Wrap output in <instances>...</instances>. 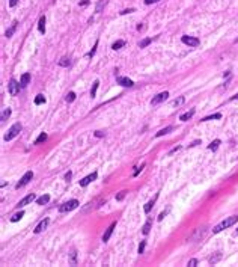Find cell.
Wrapping results in <instances>:
<instances>
[{"instance_id":"1","label":"cell","mask_w":238,"mask_h":267,"mask_svg":"<svg viewBox=\"0 0 238 267\" xmlns=\"http://www.w3.org/2000/svg\"><path fill=\"white\" fill-rule=\"evenodd\" d=\"M237 222H238V216H231V217L225 219L223 222H220L218 225H216V226L213 228V233L217 234V233H220V231H223V229H226V228H229V226L235 225Z\"/></svg>"},{"instance_id":"2","label":"cell","mask_w":238,"mask_h":267,"mask_svg":"<svg viewBox=\"0 0 238 267\" xmlns=\"http://www.w3.org/2000/svg\"><path fill=\"white\" fill-rule=\"evenodd\" d=\"M21 128H23V127H21V124H20V122H15L14 125H12L9 130H8V133L5 135V137H3V139H5L6 142H8V140H12V139H14V137H15V136L21 131Z\"/></svg>"},{"instance_id":"3","label":"cell","mask_w":238,"mask_h":267,"mask_svg":"<svg viewBox=\"0 0 238 267\" xmlns=\"http://www.w3.org/2000/svg\"><path fill=\"white\" fill-rule=\"evenodd\" d=\"M101 204H105V199L104 198H96V199H94L91 202H87L86 205L83 207V213H87V211H91V210L98 208V207H101Z\"/></svg>"},{"instance_id":"4","label":"cell","mask_w":238,"mask_h":267,"mask_svg":"<svg viewBox=\"0 0 238 267\" xmlns=\"http://www.w3.org/2000/svg\"><path fill=\"white\" fill-rule=\"evenodd\" d=\"M77 205H78V201H77V199H71V201H68V202L62 204V205L59 207V211H60V213H66V211H71V210L77 208Z\"/></svg>"},{"instance_id":"5","label":"cell","mask_w":238,"mask_h":267,"mask_svg":"<svg viewBox=\"0 0 238 267\" xmlns=\"http://www.w3.org/2000/svg\"><path fill=\"white\" fill-rule=\"evenodd\" d=\"M32 178H33V172H32V171H27V172H26V174L23 175L21 180H20L18 183H17L15 189H20V187H23V186H26V184H27V183L32 180Z\"/></svg>"},{"instance_id":"6","label":"cell","mask_w":238,"mask_h":267,"mask_svg":"<svg viewBox=\"0 0 238 267\" xmlns=\"http://www.w3.org/2000/svg\"><path fill=\"white\" fill-rule=\"evenodd\" d=\"M20 88H21V86H20V83L17 82L15 78H11V80H9V85H8V91H9V94H11V95H15L17 92L20 91Z\"/></svg>"},{"instance_id":"7","label":"cell","mask_w":238,"mask_h":267,"mask_svg":"<svg viewBox=\"0 0 238 267\" xmlns=\"http://www.w3.org/2000/svg\"><path fill=\"white\" fill-rule=\"evenodd\" d=\"M181 41L184 44H187V46H190V47H198L199 46V39L193 38V36H188V35H184V36L181 38Z\"/></svg>"},{"instance_id":"8","label":"cell","mask_w":238,"mask_h":267,"mask_svg":"<svg viewBox=\"0 0 238 267\" xmlns=\"http://www.w3.org/2000/svg\"><path fill=\"white\" fill-rule=\"evenodd\" d=\"M167 97H169V92H160L158 95H155L154 98H152V101H151V104L152 106H157V104H160V103H163L164 100H167Z\"/></svg>"},{"instance_id":"9","label":"cell","mask_w":238,"mask_h":267,"mask_svg":"<svg viewBox=\"0 0 238 267\" xmlns=\"http://www.w3.org/2000/svg\"><path fill=\"white\" fill-rule=\"evenodd\" d=\"M96 175H98L96 172H92V174H89L87 177H84L83 180H80V186H83V187H84V186H87L89 183H92L94 180H96Z\"/></svg>"},{"instance_id":"10","label":"cell","mask_w":238,"mask_h":267,"mask_svg":"<svg viewBox=\"0 0 238 267\" xmlns=\"http://www.w3.org/2000/svg\"><path fill=\"white\" fill-rule=\"evenodd\" d=\"M116 82L121 85V86H127V88H131L134 83H133V80H130L128 77H116Z\"/></svg>"},{"instance_id":"11","label":"cell","mask_w":238,"mask_h":267,"mask_svg":"<svg viewBox=\"0 0 238 267\" xmlns=\"http://www.w3.org/2000/svg\"><path fill=\"white\" fill-rule=\"evenodd\" d=\"M114 226H116V222H113V224H112L107 229H105V233H104V235H103V242H104V243L109 242V238H110V235H112V233H113Z\"/></svg>"},{"instance_id":"12","label":"cell","mask_w":238,"mask_h":267,"mask_svg":"<svg viewBox=\"0 0 238 267\" xmlns=\"http://www.w3.org/2000/svg\"><path fill=\"white\" fill-rule=\"evenodd\" d=\"M48 222H50V219H47V217H45V219H44L42 222H39V224H38V226H36V228H35V234H39V233H42V231H44V229H45V228H47V225H48Z\"/></svg>"},{"instance_id":"13","label":"cell","mask_w":238,"mask_h":267,"mask_svg":"<svg viewBox=\"0 0 238 267\" xmlns=\"http://www.w3.org/2000/svg\"><path fill=\"white\" fill-rule=\"evenodd\" d=\"M33 199H35V195H33V193H30V195H27L26 198H23V199L18 202V205H17V207L20 208V207H23V205H27V204H30Z\"/></svg>"},{"instance_id":"14","label":"cell","mask_w":238,"mask_h":267,"mask_svg":"<svg viewBox=\"0 0 238 267\" xmlns=\"http://www.w3.org/2000/svg\"><path fill=\"white\" fill-rule=\"evenodd\" d=\"M29 82H30V74H29V73H24V74L21 76V80H20V86H21V88H26Z\"/></svg>"},{"instance_id":"15","label":"cell","mask_w":238,"mask_h":267,"mask_svg":"<svg viewBox=\"0 0 238 267\" xmlns=\"http://www.w3.org/2000/svg\"><path fill=\"white\" fill-rule=\"evenodd\" d=\"M38 29H39V32L41 33H45V17H41L39 18V23H38Z\"/></svg>"},{"instance_id":"16","label":"cell","mask_w":238,"mask_h":267,"mask_svg":"<svg viewBox=\"0 0 238 267\" xmlns=\"http://www.w3.org/2000/svg\"><path fill=\"white\" fill-rule=\"evenodd\" d=\"M109 3V0H100L98 3H96V6H95V12H101L103 11V8Z\"/></svg>"},{"instance_id":"17","label":"cell","mask_w":238,"mask_h":267,"mask_svg":"<svg viewBox=\"0 0 238 267\" xmlns=\"http://www.w3.org/2000/svg\"><path fill=\"white\" fill-rule=\"evenodd\" d=\"M205 231H207V226H202V228H199V229L196 231V233H195V235H193L191 238H193V240H196V238H200L202 235L205 234Z\"/></svg>"},{"instance_id":"18","label":"cell","mask_w":238,"mask_h":267,"mask_svg":"<svg viewBox=\"0 0 238 267\" xmlns=\"http://www.w3.org/2000/svg\"><path fill=\"white\" fill-rule=\"evenodd\" d=\"M9 116H11V109H9V107H8V109H3V112H2V116H0V121H2V122H5V121H6L8 118H9Z\"/></svg>"},{"instance_id":"19","label":"cell","mask_w":238,"mask_h":267,"mask_svg":"<svg viewBox=\"0 0 238 267\" xmlns=\"http://www.w3.org/2000/svg\"><path fill=\"white\" fill-rule=\"evenodd\" d=\"M172 130H173V127H172V125H169V127H166V128L160 130V131H158V133H157V135H155V136H157V137H161V136L167 135V133H170Z\"/></svg>"},{"instance_id":"20","label":"cell","mask_w":238,"mask_h":267,"mask_svg":"<svg viewBox=\"0 0 238 267\" xmlns=\"http://www.w3.org/2000/svg\"><path fill=\"white\" fill-rule=\"evenodd\" d=\"M48 201H50V196H48V195H42L41 198L36 199V204H38V205H44V204H47Z\"/></svg>"},{"instance_id":"21","label":"cell","mask_w":238,"mask_h":267,"mask_svg":"<svg viewBox=\"0 0 238 267\" xmlns=\"http://www.w3.org/2000/svg\"><path fill=\"white\" fill-rule=\"evenodd\" d=\"M195 112H196L195 109H191L190 112H187V113L181 115V116H179V119H181V121H187V119H190V118L193 116V115H195Z\"/></svg>"},{"instance_id":"22","label":"cell","mask_w":238,"mask_h":267,"mask_svg":"<svg viewBox=\"0 0 238 267\" xmlns=\"http://www.w3.org/2000/svg\"><path fill=\"white\" fill-rule=\"evenodd\" d=\"M151 42H152V38H145V39H142V41L139 42V47H140V48H145V47H148Z\"/></svg>"},{"instance_id":"23","label":"cell","mask_w":238,"mask_h":267,"mask_svg":"<svg viewBox=\"0 0 238 267\" xmlns=\"http://www.w3.org/2000/svg\"><path fill=\"white\" fill-rule=\"evenodd\" d=\"M222 144V142H220V139H216L214 142H211V144L208 145V149H211V151H216L217 148H218V145Z\"/></svg>"},{"instance_id":"24","label":"cell","mask_w":238,"mask_h":267,"mask_svg":"<svg viewBox=\"0 0 238 267\" xmlns=\"http://www.w3.org/2000/svg\"><path fill=\"white\" fill-rule=\"evenodd\" d=\"M155 199H157V196H155V198H154L152 201H149V202L146 204V205L143 207V211L146 213V214H148V213H149V211H151V208H152V205H154V202H155Z\"/></svg>"},{"instance_id":"25","label":"cell","mask_w":238,"mask_h":267,"mask_svg":"<svg viewBox=\"0 0 238 267\" xmlns=\"http://www.w3.org/2000/svg\"><path fill=\"white\" fill-rule=\"evenodd\" d=\"M42 103H45V97H44L42 94H39V95L35 97V104H36V106H39Z\"/></svg>"},{"instance_id":"26","label":"cell","mask_w":238,"mask_h":267,"mask_svg":"<svg viewBox=\"0 0 238 267\" xmlns=\"http://www.w3.org/2000/svg\"><path fill=\"white\" fill-rule=\"evenodd\" d=\"M151 225H152V219H148V222L145 224V226H143V234H148L149 233V229H151Z\"/></svg>"},{"instance_id":"27","label":"cell","mask_w":238,"mask_h":267,"mask_svg":"<svg viewBox=\"0 0 238 267\" xmlns=\"http://www.w3.org/2000/svg\"><path fill=\"white\" fill-rule=\"evenodd\" d=\"M220 258H222V254H220V252H216V255H213V256L209 258V263H211V264H216V263L220 260Z\"/></svg>"},{"instance_id":"28","label":"cell","mask_w":238,"mask_h":267,"mask_svg":"<svg viewBox=\"0 0 238 267\" xmlns=\"http://www.w3.org/2000/svg\"><path fill=\"white\" fill-rule=\"evenodd\" d=\"M124 46H125V41H116V42H113L112 48L113 50H119L121 47H124Z\"/></svg>"},{"instance_id":"29","label":"cell","mask_w":238,"mask_h":267,"mask_svg":"<svg viewBox=\"0 0 238 267\" xmlns=\"http://www.w3.org/2000/svg\"><path fill=\"white\" fill-rule=\"evenodd\" d=\"M45 139H47V135H45V133H41V135L38 136V139L35 140V145H39V144H42V142L45 140Z\"/></svg>"},{"instance_id":"30","label":"cell","mask_w":238,"mask_h":267,"mask_svg":"<svg viewBox=\"0 0 238 267\" xmlns=\"http://www.w3.org/2000/svg\"><path fill=\"white\" fill-rule=\"evenodd\" d=\"M15 29H17V23H14V24L11 26V27L6 30V36H8V38H9V36H12V35H14V32H15Z\"/></svg>"},{"instance_id":"31","label":"cell","mask_w":238,"mask_h":267,"mask_svg":"<svg viewBox=\"0 0 238 267\" xmlns=\"http://www.w3.org/2000/svg\"><path fill=\"white\" fill-rule=\"evenodd\" d=\"M98 86H100V82L96 80V82L94 83V86H92V89H91V97H92V98L96 95V89H98Z\"/></svg>"},{"instance_id":"32","label":"cell","mask_w":238,"mask_h":267,"mask_svg":"<svg viewBox=\"0 0 238 267\" xmlns=\"http://www.w3.org/2000/svg\"><path fill=\"white\" fill-rule=\"evenodd\" d=\"M24 216V211H20V213H17V214H14L12 217H11V222H18L21 217Z\"/></svg>"},{"instance_id":"33","label":"cell","mask_w":238,"mask_h":267,"mask_svg":"<svg viewBox=\"0 0 238 267\" xmlns=\"http://www.w3.org/2000/svg\"><path fill=\"white\" fill-rule=\"evenodd\" d=\"M220 118H222V115H220V113H214V115H209V116L204 118L202 121H211V119H220Z\"/></svg>"},{"instance_id":"34","label":"cell","mask_w":238,"mask_h":267,"mask_svg":"<svg viewBox=\"0 0 238 267\" xmlns=\"http://www.w3.org/2000/svg\"><path fill=\"white\" fill-rule=\"evenodd\" d=\"M59 65H60V67H69V65H71V60L66 59V57H64V59L59 60Z\"/></svg>"},{"instance_id":"35","label":"cell","mask_w":238,"mask_h":267,"mask_svg":"<svg viewBox=\"0 0 238 267\" xmlns=\"http://www.w3.org/2000/svg\"><path fill=\"white\" fill-rule=\"evenodd\" d=\"M75 100V94L74 92H69L68 95H66V103H73Z\"/></svg>"},{"instance_id":"36","label":"cell","mask_w":238,"mask_h":267,"mask_svg":"<svg viewBox=\"0 0 238 267\" xmlns=\"http://www.w3.org/2000/svg\"><path fill=\"white\" fill-rule=\"evenodd\" d=\"M125 195H127V192H125V190L119 192V193H118V196H116V201H122V199L125 198Z\"/></svg>"},{"instance_id":"37","label":"cell","mask_w":238,"mask_h":267,"mask_svg":"<svg viewBox=\"0 0 238 267\" xmlns=\"http://www.w3.org/2000/svg\"><path fill=\"white\" fill-rule=\"evenodd\" d=\"M145 246H146V242H145V240H143V242H140V245H139V254H143Z\"/></svg>"},{"instance_id":"38","label":"cell","mask_w":238,"mask_h":267,"mask_svg":"<svg viewBox=\"0 0 238 267\" xmlns=\"http://www.w3.org/2000/svg\"><path fill=\"white\" fill-rule=\"evenodd\" d=\"M143 167H145V163H142V165H140V166H139V167H136V171H134V174H133V177H137V175H139V174H140V171H142V169H143Z\"/></svg>"},{"instance_id":"39","label":"cell","mask_w":238,"mask_h":267,"mask_svg":"<svg viewBox=\"0 0 238 267\" xmlns=\"http://www.w3.org/2000/svg\"><path fill=\"white\" fill-rule=\"evenodd\" d=\"M75 256H77V252H75V251H73V252H71V264H73V266H75V264H77Z\"/></svg>"},{"instance_id":"40","label":"cell","mask_w":238,"mask_h":267,"mask_svg":"<svg viewBox=\"0 0 238 267\" xmlns=\"http://www.w3.org/2000/svg\"><path fill=\"white\" fill-rule=\"evenodd\" d=\"M96 47H98V41H96V42H95V46H94V48H92V50L89 51V55H87V56H89V57H92V56L95 55V51H96Z\"/></svg>"},{"instance_id":"41","label":"cell","mask_w":238,"mask_h":267,"mask_svg":"<svg viewBox=\"0 0 238 267\" xmlns=\"http://www.w3.org/2000/svg\"><path fill=\"white\" fill-rule=\"evenodd\" d=\"M131 12H134V9H133V8H130V9H124V11H121V14H122V15H125V14H131Z\"/></svg>"},{"instance_id":"42","label":"cell","mask_w":238,"mask_h":267,"mask_svg":"<svg viewBox=\"0 0 238 267\" xmlns=\"http://www.w3.org/2000/svg\"><path fill=\"white\" fill-rule=\"evenodd\" d=\"M196 264H198V260H195V258H193V260H190V261H188V266H190V267H195Z\"/></svg>"},{"instance_id":"43","label":"cell","mask_w":238,"mask_h":267,"mask_svg":"<svg viewBox=\"0 0 238 267\" xmlns=\"http://www.w3.org/2000/svg\"><path fill=\"white\" fill-rule=\"evenodd\" d=\"M182 103H184V97H179V98L175 101V106H179V104H182Z\"/></svg>"},{"instance_id":"44","label":"cell","mask_w":238,"mask_h":267,"mask_svg":"<svg viewBox=\"0 0 238 267\" xmlns=\"http://www.w3.org/2000/svg\"><path fill=\"white\" fill-rule=\"evenodd\" d=\"M17 3H18V0H9V6H11V8H14Z\"/></svg>"},{"instance_id":"45","label":"cell","mask_w":238,"mask_h":267,"mask_svg":"<svg viewBox=\"0 0 238 267\" xmlns=\"http://www.w3.org/2000/svg\"><path fill=\"white\" fill-rule=\"evenodd\" d=\"M71 177H73V174H71V172L65 174V180H66V181H69V180H71Z\"/></svg>"},{"instance_id":"46","label":"cell","mask_w":238,"mask_h":267,"mask_svg":"<svg viewBox=\"0 0 238 267\" xmlns=\"http://www.w3.org/2000/svg\"><path fill=\"white\" fill-rule=\"evenodd\" d=\"M167 214V211H163V213H160V216H158V220H163V217Z\"/></svg>"},{"instance_id":"47","label":"cell","mask_w":238,"mask_h":267,"mask_svg":"<svg viewBox=\"0 0 238 267\" xmlns=\"http://www.w3.org/2000/svg\"><path fill=\"white\" fill-rule=\"evenodd\" d=\"M158 0H145V3L146 5H152V3H157Z\"/></svg>"},{"instance_id":"48","label":"cell","mask_w":238,"mask_h":267,"mask_svg":"<svg viewBox=\"0 0 238 267\" xmlns=\"http://www.w3.org/2000/svg\"><path fill=\"white\" fill-rule=\"evenodd\" d=\"M95 136H96V137H103L104 133H103V131H95Z\"/></svg>"},{"instance_id":"49","label":"cell","mask_w":238,"mask_h":267,"mask_svg":"<svg viewBox=\"0 0 238 267\" xmlns=\"http://www.w3.org/2000/svg\"><path fill=\"white\" fill-rule=\"evenodd\" d=\"M89 5V0H83V2L80 3V6H87Z\"/></svg>"},{"instance_id":"50","label":"cell","mask_w":238,"mask_h":267,"mask_svg":"<svg viewBox=\"0 0 238 267\" xmlns=\"http://www.w3.org/2000/svg\"><path fill=\"white\" fill-rule=\"evenodd\" d=\"M178 149H179V146H175V148H172L169 154H173V153H176V151H178Z\"/></svg>"},{"instance_id":"51","label":"cell","mask_w":238,"mask_h":267,"mask_svg":"<svg viewBox=\"0 0 238 267\" xmlns=\"http://www.w3.org/2000/svg\"><path fill=\"white\" fill-rule=\"evenodd\" d=\"M234 100H238V94H235L234 97H231V98H229V101H234Z\"/></svg>"}]
</instances>
